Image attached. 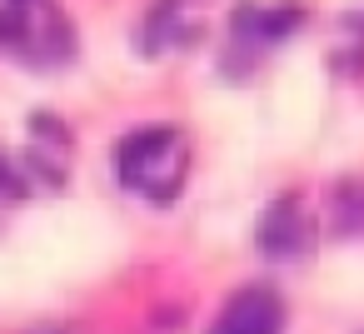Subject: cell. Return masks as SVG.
<instances>
[{"label": "cell", "mask_w": 364, "mask_h": 334, "mask_svg": "<svg viewBox=\"0 0 364 334\" xmlns=\"http://www.w3.org/2000/svg\"><path fill=\"white\" fill-rule=\"evenodd\" d=\"M26 170H31L36 180H46L50 190H60V185H65V175H60V165H50V160H46L41 150H31V155H26Z\"/></svg>", "instance_id": "obj_9"}, {"label": "cell", "mask_w": 364, "mask_h": 334, "mask_svg": "<svg viewBox=\"0 0 364 334\" xmlns=\"http://www.w3.org/2000/svg\"><path fill=\"white\" fill-rule=\"evenodd\" d=\"M31 41H36V16L26 11V6H6L0 11V50H31Z\"/></svg>", "instance_id": "obj_5"}, {"label": "cell", "mask_w": 364, "mask_h": 334, "mask_svg": "<svg viewBox=\"0 0 364 334\" xmlns=\"http://www.w3.org/2000/svg\"><path fill=\"white\" fill-rule=\"evenodd\" d=\"M175 150H180V130H175V125H145V130L125 135V140L110 150V170H115L120 185L145 190L150 175L160 170V160L175 155Z\"/></svg>", "instance_id": "obj_1"}, {"label": "cell", "mask_w": 364, "mask_h": 334, "mask_svg": "<svg viewBox=\"0 0 364 334\" xmlns=\"http://www.w3.org/2000/svg\"><path fill=\"white\" fill-rule=\"evenodd\" d=\"M0 200H26V180L16 175V165H11L6 150H0Z\"/></svg>", "instance_id": "obj_8"}, {"label": "cell", "mask_w": 364, "mask_h": 334, "mask_svg": "<svg viewBox=\"0 0 364 334\" xmlns=\"http://www.w3.org/2000/svg\"><path fill=\"white\" fill-rule=\"evenodd\" d=\"M334 210L344 215L339 220L344 230H364V180H344L339 195H334Z\"/></svg>", "instance_id": "obj_6"}, {"label": "cell", "mask_w": 364, "mask_h": 334, "mask_svg": "<svg viewBox=\"0 0 364 334\" xmlns=\"http://www.w3.org/2000/svg\"><path fill=\"white\" fill-rule=\"evenodd\" d=\"M255 244L269 254V259H289L299 244H304V215H299V200L284 195L274 200L264 215H259V230H255Z\"/></svg>", "instance_id": "obj_3"}, {"label": "cell", "mask_w": 364, "mask_h": 334, "mask_svg": "<svg viewBox=\"0 0 364 334\" xmlns=\"http://www.w3.org/2000/svg\"><path fill=\"white\" fill-rule=\"evenodd\" d=\"M31 135H36L41 145L70 150V125H65L60 115H50V110H36V115H31Z\"/></svg>", "instance_id": "obj_7"}, {"label": "cell", "mask_w": 364, "mask_h": 334, "mask_svg": "<svg viewBox=\"0 0 364 334\" xmlns=\"http://www.w3.org/2000/svg\"><path fill=\"white\" fill-rule=\"evenodd\" d=\"M279 329H284V299L264 284L240 289L210 324V334H279Z\"/></svg>", "instance_id": "obj_2"}, {"label": "cell", "mask_w": 364, "mask_h": 334, "mask_svg": "<svg viewBox=\"0 0 364 334\" xmlns=\"http://www.w3.org/2000/svg\"><path fill=\"white\" fill-rule=\"evenodd\" d=\"M304 26V6L299 0H279V6H259V45L289 41Z\"/></svg>", "instance_id": "obj_4"}]
</instances>
